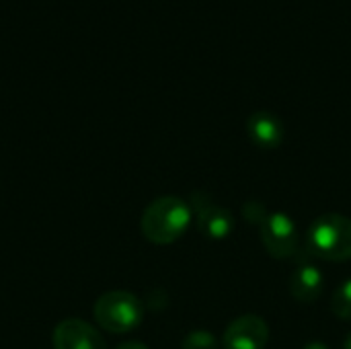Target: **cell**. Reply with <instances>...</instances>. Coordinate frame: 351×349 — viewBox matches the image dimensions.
I'll return each mask as SVG.
<instances>
[{
    "mask_svg": "<svg viewBox=\"0 0 351 349\" xmlns=\"http://www.w3.org/2000/svg\"><path fill=\"white\" fill-rule=\"evenodd\" d=\"M191 210L193 216L197 218V228L214 241H222L226 237H230V232L234 230V216L228 208L214 204L204 191L193 193L191 197Z\"/></svg>",
    "mask_w": 351,
    "mask_h": 349,
    "instance_id": "5b68a950",
    "label": "cell"
},
{
    "mask_svg": "<svg viewBox=\"0 0 351 349\" xmlns=\"http://www.w3.org/2000/svg\"><path fill=\"white\" fill-rule=\"evenodd\" d=\"M269 344V327L259 315H243L234 319L224 335V349H265Z\"/></svg>",
    "mask_w": 351,
    "mask_h": 349,
    "instance_id": "8992f818",
    "label": "cell"
},
{
    "mask_svg": "<svg viewBox=\"0 0 351 349\" xmlns=\"http://www.w3.org/2000/svg\"><path fill=\"white\" fill-rule=\"evenodd\" d=\"M323 286H325L323 272L311 261H300L294 267L290 282H288L292 298L298 302H304V304L315 302L323 294Z\"/></svg>",
    "mask_w": 351,
    "mask_h": 349,
    "instance_id": "9c48e42d",
    "label": "cell"
},
{
    "mask_svg": "<svg viewBox=\"0 0 351 349\" xmlns=\"http://www.w3.org/2000/svg\"><path fill=\"white\" fill-rule=\"evenodd\" d=\"M343 349H351V333H350V337L346 339V348Z\"/></svg>",
    "mask_w": 351,
    "mask_h": 349,
    "instance_id": "9a60e30c",
    "label": "cell"
},
{
    "mask_svg": "<svg viewBox=\"0 0 351 349\" xmlns=\"http://www.w3.org/2000/svg\"><path fill=\"white\" fill-rule=\"evenodd\" d=\"M331 311L341 321H351V278L343 280L331 300Z\"/></svg>",
    "mask_w": 351,
    "mask_h": 349,
    "instance_id": "30bf717a",
    "label": "cell"
},
{
    "mask_svg": "<svg viewBox=\"0 0 351 349\" xmlns=\"http://www.w3.org/2000/svg\"><path fill=\"white\" fill-rule=\"evenodd\" d=\"M193 218L191 206L177 195H162L148 204L142 214V234L154 245H171L179 241Z\"/></svg>",
    "mask_w": 351,
    "mask_h": 349,
    "instance_id": "6da1fadb",
    "label": "cell"
},
{
    "mask_svg": "<svg viewBox=\"0 0 351 349\" xmlns=\"http://www.w3.org/2000/svg\"><path fill=\"white\" fill-rule=\"evenodd\" d=\"M93 313L101 329L117 335L134 331L144 321L142 300L136 294L123 290H113L99 296L93 306Z\"/></svg>",
    "mask_w": 351,
    "mask_h": 349,
    "instance_id": "3957f363",
    "label": "cell"
},
{
    "mask_svg": "<svg viewBox=\"0 0 351 349\" xmlns=\"http://www.w3.org/2000/svg\"><path fill=\"white\" fill-rule=\"evenodd\" d=\"M304 349H329L325 344H321V341H313V344H308Z\"/></svg>",
    "mask_w": 351,
    "mask_h": 349,
    "instance_id": "5bb4252c",
    "label": "cell"
},
{
    "mask_svg": "<svg viewBox=\"0 0 351 349\" xmlns=\"http://www.w3.org/2000/svg\"><path fill=\"white\" fill-rule=\"evenodd\" d=\"M261 243L274 259H290L298 253V228L284 212H269L263 220Z\"/></svg>",
    "mask_w": 351,
    "mask_h": 349,
    "instance_id": "277c9868",
    "label": "cell"
},
{
    "mask_svg": "<svg viewBox=\"0 0 351 349\" xmlns=\"http://www.w3.org/2000/svg\"><path fill=\"white\" fill-rule=\"evenodd\" d=\"M247 134L251 142L261 150H274L284 142V121L271 111H255L247 119Z\"/></svg>",
    "mask_w": 351,
    "mask_h": 349,
    "instance_id": "ba28073f",
    "label": "cell"
},
{
    "mask_svg": "<svg viewBox=\"0 0 351 349\" xmlns=\"http://www.w3.org/2000/svg\"><path fill=\"white\" fill-rule=\"evenodd\" d=\"M183 349H218V339L214 333H210L206 329H195L185 335Z\"/></svg>",
    "mask_w": 351,
    "mask_h": 349,
    "instance_id": "8fae6325",
    "label": "cell"
},
{
    "mask_svg": "<svg viewBox=\"0 0 351 349\" xmlns=\"http://www.w3.org/2000/svg\"><path fill=\"white\" fill-rule=\"evenodd\" d=\"M117 349H148V346H144L140 341H130V344H121Z\"/></svg>",
    "mask_w": 351,
    "mask_h": 349,
    "instance_id": "4fadbf2b",
    "label": "cell"
},
{
    "mask_svg": "<svg viewBox=\"0 0 351 349\" xmlns=\"http://www.w3.org/2000/svg\"><path fill=\"white\" fill-rule=\"evenodd\" d=\"M267 214H269V210L265 208V204H261V202H257V200H249V202L243 206V216H245V220H247L249 224L261 226L263 220L267 218Z\"/></svg>",
    "mask_w": 351,
    "mask_h": 349,
    "instance_id": "7c38bea8",
    "label": "cell"
},
{
    "mask_svg": "<svg viewBox=\"0 0 351 349\" xmlns=\"http://www.w3.org/2000/svg\"><path fill=\"white\" fill-rule=\"evenodd\" d=\"M53 349H107L101 333L82 319H64L51 335Z\"/></svg>",
    "mask_w": 351,
    "mask_h": 349,
    "instance_id": "52a82bcc",
    "label": "cell"
},
{
    "mask_svg": "<svg viewBox=\"0 0 351 349\" xmlns=\"http://www.w3.org/2000/svg\"><path fill=\"white\" fill-rule=\"evenodd\" d=\"M306 251L323 261H350L351 218L343 214L319 216L306 232Z\"/></svg>",
    "mask_w": 351,
    "mask_h": 349,
    "instance_id": "7a4b0ae2",
    "label": "cell"
}]
</instances>
